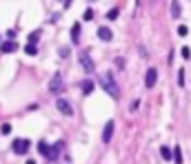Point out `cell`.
I'll return each mask as SVG.
<instances>
[{"mask_svg":"<svg viewBox=\"0 0 191 164\" xmlns=\"http://www.w3.org/2000/svg\"><path fill=\"white\" fill-rule=\"evenodd\" d=\"M100 84H102V89L109 93V96H111L113 100H118V98H120V89H118V84L113 82L111 73H105V76H100Z\"/></svg>","mask_w":191,"mask_h":164,"instance_id":"6da1fadb","label":"cell"},{"mask_svg":"<svg viewBox=\"0 0 191 164\" xmlns=\"http://www.w3.org/2000/svg\"><path fill=\"white\" fill-rule=\"evenodd\" d=\"M27 164H36V162H34V160H29V162H27Z\"/></svg>","mask_w":191,"mask_h":164,"instance_id":"d4e9b609","label":"cell"},{"mask_svg":"<svg viewBox=\"0 0 191 164\" xmlns=\"http://www.w3.org/2000/svg\"><path fill=\"white\" fill-rule=\"evenodd\" d=\"M178 84L184 87V69H180V71H178Z\"/></svg>","mask_w":191,"mask_h":164,"instance_id":"ffe728a7","label":"cell"},{"mask_svg":"<svg viewBox=\"0 0 191 164\" xmlns=\"http://www.w3.org/2000/svg\"><path fill=\"white\" fill-rule=\"evenodd\" d=\"M113 131H116V124H113V120H109V122L105 124V131H102V142H105V144H109V142H111Z\"/></svg>","mask_w":191,"mask_h":164,"instance_id":"5b68a950","label":"cell"},{"mask_svg":"<svg viewBox=\"0 0 191 164\" xmlns=\"http://www.w3.org/2000/svg\"><path fill=\"white\" fill-rule=\"evenodd\" d=\"M56 109H58L62 115H74V109H71V104H69L65 98H58V100H56Z\"/></svg>","mask_w":191,"mask_h":164,"instance_id":"277c9868","label":"cell"},{"mask_svg":"<svg viewBox=\"0 0 191 164\" xmlns=\"http://www.w3.org/2000/svg\"><path fill=\"white\" fill-rule=\"evenodd\" d=\"M118 13H120L118 9H111V11H107V20H116V18H118Z\"/></svg>","mask_w":191,"mask_h":164,"instance_id":"d6986e66","label":"cell"},{"mask_svg":"<svg viewBox=\"0 0 191 164\" xmlns=\"http://www.w3.org/2000/svg\"><path fill=\"white\" fill-rule=\"evenodd\" d=\"M180 56L187 60V58H191V49H187V47H182V51H180Z\"/></svg>","mask_w":191,"mask_h":164,"instance_id":"44dd1931","label":"cell"},{"mask_svg":"<svg viewBox=\"0 0 191 164\" xmlns=\"http://www.w3.org/2000/svg\"><path fill=\"white\" fill-rule=\"evenodd\" d=\"M29 147H31V142H29L27 137H16L13 144H11V149H13L16 155H25V153L29 151Z\"/></svg>","mask_w":191,"mask_h":164,"instance_id":"7a4b0ae2","label":"cell"},{"mask_svg":"<svg viewBox=\"0 0 191 164\" xmlns=\"http://www.w3.org/2000/svg\"><path fill=\"white\" fill-rule=\"evenodd\" d=\"M80 89H82L85 96H89V93L93 91V82H91V80H82V82H80Z\"/></svg>","mask_w":191,"mask_h":164,"instance_id":"8fae6325","label":"cell"},{"mask_svg":"<svg viewBox=\"0 0 191 164\" xmlns=\"http://www.w3.org/2000/svg\"><path fill=\"white\" fill-rule=\"evenodd\" d=\"M0 51H3V53H13V51H18V42H13V40L3 42V44H0Z\"/></svg>","mask_w":191,"mask_h":164,"instance_id":"9c48e42d","label":"cell"},{"mask_svg":"<svg viewBox=\"0 0 191 164\" xmlns=\"http://www.w3.org/2000/svg\"><path fill=\"white\" fill-rule=\"evenodd\" d=\"M25 53H27V56H36V53H38V47H36V44H27V47H25Z\"/></svg>","mask_w":191,"mask_h":164,"instance_id":"2e32d148","label":"cell"},{"mask_svg":"<svg viewBox=\"0 0 191 164\" xmlns=\"http://www.w3.org/2000/svg\"><path fill=\"white\" fill-rule=\"evenodd\" d=\"M82 18H85V20H91V18H93V11H91V9H87V11H85V16H82Z\"/></svg>","mask_w":191,"mask_h":164,"instance_id":"cb8c5ba5","label":"cell"},{"mask_svg":"<svg viewBox=\"0 0 191 164\" xmlns=\"http://www.w3.org/2000/svg\"><path fill=\"white\" fill-rule=\"evenodd\" d=\"M40 33H42L40 29H38V31H31V33H29V42H31V44H36V42H38V38H40Z\"/></svg>","mask_w":191,"mask_h":164,"instance_id":"e0dca14e","label":"cell"},{"mask_svg":"<svg viewBox=\"0 0 191 164\" xmlns=\"http://www.w3.org/2000/svg\"><path fill=\"white\" fill-rule=\"evenodd\" d=\"M98 38L105 40V42H111V40H113V33H111L109 27H100V29H98Z\"/></svg>","mask_w":191,"mask_h":164,"instance_id":"30bf717a","label":"cell"},{"mask_svg":"<svg viewBox=\"0 0 191 164\" xmlns=\"http://www.w3.org/2000/svg\"><path fill=\"white\" fill-rule=\"evenodd\" d=\"M160 155H162V157L167 160V162H169L173 153H171V149H169V147H160Z\"/></svg>","mask_w":191,"mask_h":164,"instance_id":"9a60e30c","label":"cell"},{"mask_svg":"<svg viewBox=\"0 0 191 164\" xmlns=\"http://www.w3.org/2000/svg\"><path fill=\"white\" fill-rule=\"evenodd\" d=\"M60 58H69V53H71V49H69V47H60Z\"/></svg>","mask_w":191,"mask_h":164,"instance_id":"ac0fdd59","label":"cell"},{"mask_svg":"<svg viewBox=\"0 0 191 164\" xmlns=\"http://www.w3.org/2000/svg\"><path fill=\"white\" fill-rule=\"evenodd\" d=\"M171 16H173V18H180V2H178V0H173V2H171Z\"/></svg>","mask_w":191,"mask_h":164,"instance_id":"5bb4252c","label":"cell"},{"mask_svg":"<svg viewBox=\"0 0 191 164\" xmlns=\"http://www.w3.org/2000/svg\"><path fill=\"white\" fill-rule=\"evenodd\" d=\"M156 80H158V71H156V67H149V71H147V76H145V87L151 89V87L156 84Z\"/></svg>","mask_w":191,"mask_h":164,"instance_id":"ba28073f","label":"cell"},{"mask_svg":"<svg viewBox=\"0 0 191 164\" xmlns=\"http://www.w3.org/2000/svg\"><path fill=\"white\" fill-rule=\"evenodd\" d=\"M38 153H40V155H44V157H49V160H56V155H54L51 147L47 144L44 140H40V142H38Z\"/></svg>","mask_w":191,"mask_h":164,"instance_id":"8992f818","label":"cell"},{"mask_svg":"<svg viewBox=\"0 0 191 164\" xmlns=\"http://www.w3.org/2000/svg\"><path fill=\"white\" fill-rule=\"evenodd\" d=\"M187 33H189V29H187L184 25H180V27H178V36H187Z\"/></svg>","mask_w":191,"mask_h":164,"instance_id":"603a6c76","label":"cell"},{"mask_svg":"<svg viewBox=\"0 0 191 164\" xmlns=\"http://www.w3.org/2000/svg\"><path fill=\"white\" fill-rule=\"evenodd\" d=\"M62 89H65L62 78H60V76H54V78L49 80V91H51V93H60Z\"/></svg>","mask_w":191,"mask_h":164,"instance_id":"52a82bcc","label":"cell"},{"mask_svg":"<svg viewBox=\"0 0 191 164\" xmlns=\"http://www.w3.org/2000/svg\"><path fill=\"white\" fill-rule=\"evenodd\" d=\"M78 38H80V25L76 22V25L71 27V42H78Z\"/></svg>","mask_w":191,"mask_h":164,"instance_id":"4fadbf2b","label":"cell"},{"mask_svg":"<svg viewBox=\"0 0 191 164\" xmlns=\"http://www.w3.org/2000/svg\"><path fill=\"white\" fill-rule=\"evenodd\" d=\"M0 131H3V135H9V133H11V127H9V124H3V127H0Z\"/></svg>","mask_w":191,"mask_h":164,"instance_id":"7402d4cb","label":"cell"},{"mask_svg":"<svg viewBox=\"0 0 191 164\" xmlns=\"http://www.w3.org/2000/svg\"><path fill=\"white\" fill-rule=\"evenodd\" d=\"M78 60H80V64H82V69H85V71H87V73H91V71H93V69H96V64H93V60H91V56H89V51H82Z\"/></svg>","mask_w":191,"mask_h":164,"instance_id":"3957f363","label":"cell"},{"mask_svg":"<svg viewBox=\"0 0 191 164\" xmlns=\"http://www.w3.org/2000/svg\"><path fill=\"white\" fill-rule=\"evenodd\" d=\"M173 155H171V160L176 162V164H182V149L180 147H173V151H171Z\"/></svg>","mask_w":191,"mask_h":164,"instance_id":"7c38bea8","label":"cell"}]
</instances>
